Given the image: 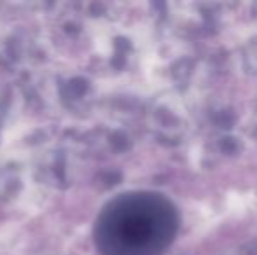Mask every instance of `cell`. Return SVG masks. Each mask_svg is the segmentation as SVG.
<instances>
[]
</instances>
